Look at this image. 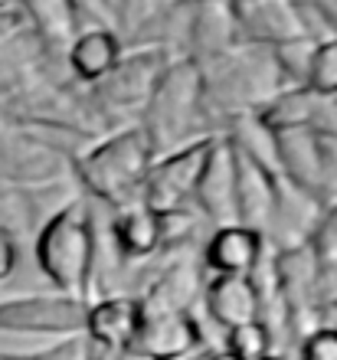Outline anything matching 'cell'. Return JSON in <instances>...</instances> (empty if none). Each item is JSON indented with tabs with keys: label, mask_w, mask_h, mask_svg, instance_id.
<instances>
[{
	"label": "cell",
	"mask_w": 337,
	"mask_h": 360,
	"mask_svg": "<svg viewBox=\"0 0 337 360\" xmlns=\"http://www.w3.org/2000/svg\"><path fill=\"white\" fill-rule=\"evenodd\" d=\"M33 259L59 295L92 302L95 278V229L92 207L85 200H72L59 207L53 217L39 226L33 243Z\"/></svg>",
	"instance_id": "1"
},
{
	"label": "cell",
	"mask_w": 337,
	"mask_h": 360,
	"mask_svg": "<svg viewBox=\"0 0 337 360\" xmlns=\"http://www.w3.org/2000/svg\"><path fill=\"white\" fill-rule=\"evenodd\" d=\"M151 164H154V148L148 134L141 131V124H132L79 154L72 167L89 197L112 210H122L141 203Z\"/></svg>",
	"instance_id": "2"
},
{
	"label": "cell",
	"mask_w": 337,
	"mask_h": 360,
	"mask_svg": "<svg viewBox=\"0 0 337 360\" xmlns=\"http://www.w3.org/2000/svg\"><path fill=\"white\" fill-rule=\"evenodd\" d=\"M206 115L210 112H206L200 63L197 59H170L141 112V131L148 134L154 158H158V154H167L180 144L210 134L200 131V122Z\"/></svg>",
	"instance_id": "3"
},
{
	"label": "cell",
	"mask_w": 337,
	"mask_h": 360,
	"mask_svg": "<svg viewBox=\"0 0 337 360\" xmlns=\"http://www.w3.org/2000/svg\"><path fill=\"white\" fill-rule=\"evenodd\" d=\"M213 141L216 134H203L197 141L180 144V148H174L167 154H158L148 171V180H144L141 203H148L158 213H180V210H187L193 203V193H197V184L203 177Z\"/></svg>",
	"instance_id": "4"
},
{
	"label": "cell",
	"mask_w": 337,
	"mask_h": 360,
	"mask_svg": "<svg viewBox=\"0 0 337 360\" xmlns=\"http://www.w3.org/2000/svg\"><path fill=\"white\" fill-rule=\"evenodd\" d=\"M85 304L69 295H10L0 298V334L30 338H69L82 334Z\"/></svg>",
	"instance_id": "5"
},
{
	"label": "cell",
	"mask_w": 337,
	"mask_h": 360,
	"mask_svg": "<svg viewBox=\"0 0 337 360\" xmlns=\"http://www.w3.org/2000/svg\"><path fill=\"white\" fill-rule=\"evenodd\" d=\"M170 63L164 49H138V53H125L118 59V66L98 82L95 98L102 105L105 115H128V112H144L151 92L158 86L160 72Z\"/></svg>",
	"instance_id": "6"
},
{
	"label": "cell",
	"mask_w": 337,
	"mask_h": 360,
	"mask_svg": "<svg viewBox=\"0 0 337 360\" xmlns=\"http://www.w3.org/2000/svg\"><path fill=\"white\" fill-rule=\"evenodd\" d=\"M200 347H203V324L193 308L141 311V328L132 344V354H141L148 360H187Z\"/></svg>",
	"instance_id": "7"
},
{
	"label": "cell",
	"mask_w": 337,
	"mask_h": 360,
	"mask_svg": "<svg viewBox=\"0 0 337 360\" xmlns=\"http://www.w3.org/2000/svg\"><path fill=\"white\" fill-rule=\"evenodd\" d=\"M138 328H141V304L134 295L115 292L85 304L82 334L85 341L98 347V351H112V354L132 351Z\"/></svg>",
	"instance_id": "8"
},
{
	"label": "cell",
	"mask_w": 337,
	"mask_h": 360,
	"mask_svg": "<svg viewBox=\"0 0 337 360\" xmlns=\"http://www.w3.org/2000/svg\"><path fill=\"white\" fill-rule=\"evenodd\" d=\"M112 246L122 262L141 266L167 249V223L164 213L151 210L148 203H132V207L115 210L112 217Z\"/></svg>",
	"instance_id": "9"
},
{
	"label": "cell",
	"mask_w": 337,
	"mask_h": 360,
	"mask_svg": "<svg viewBox=\"0 0 337 360\" xmlns=\"http://www.w3.org/2000/svg\"><path fill=\"white\" fill-rule=\"evenodd\" d=\"M193 207L216 226L236 223V151L226 134H216L203 177L193 193Z\"/></svg>",
	"instance_id": "10"
},
{
	"label": "cell",
	"mask_w": 337,
	"mask_h": 360,
	"mask_svg": "<svg viewBox=\"0 0 337 360\" xmlns=\"http://www.w3.org/2000/svg\"><path fill=\"white\" fill-rule=\"evenodd\" d=\"M275 164L281 180L324 200V141L311 128L275 131Z\"/></svg>",
	"instance_id": "11"
},
{
	"label": "cell",
	"mask_w": 337,
	"mask_h": 360,
	"mask_svg": "<svg viewBox=\"0 0 337 360\" xmlns=\"http://www.w3.org/2000/svg\"><path fill=\"white\" fill-rule=\"evenodd\" d=\"M203 311L220 331H233L239 324L262 318V298L253 275H213L203 288Z\"/></svg>",
	"instance_id": "12"
},
{
	"label": "cell",
	"mask_w": 337,
	"mask_h": 360,
	"mask_svg": "<svg viewBox=\"0 0 337 360\" xmlns=\"http://www.w3.org/2000/svg\"><path fill=\"white\" fill-rule=\"evenodd\" d=\"M236 151V148H233ZM279 203V177L236 151V223L269 233Z\"/></svg>",
	"instance_id": "13"
},
{
	"label": "cell",
	"mask_w": 337,
	"mask_h": 360,
	"mask_svg": "<svg viewBox=\"0 0 337 360\" xmlns=\"http://www.w3.org/2000/svg\"><path fill=\"white\" fill-rule=\"evenodd\" d=\"M265 259V236L259 229L239 226H216L213 236L203 246V266L213 275H253Z\"/></svg>",
	"instance_id": "14"
},
{
	"label": "cell",
	"mask_w": 337,
	"mask_h": 360,
	"mask_svg": "<svg viewBox=\"0 0 337 360\" xmlns=\"http://www.w3.org/2000/svg\"><path fill=\"white\" fill-rule=\"evenodd\" d=\"M125 56V39L112 27H85L66 46V66L79 82L98 86Z\"/></svg>",
	"instance_id": "15"
},
{
	"label": "cell",
	"mask_w": 337,
	"mask_h": 360,
	"mask_svg": "<svg viewBox=\"0 0 337 360\" xmlns=\"http://www.w3.org/2000/svg\"><path fill=\"white\" fill-rule=\"evenodd\" d=\"M17 4H20V10L27 13L37 39L46 43L49 49L69 46L72 37L79 33V30H75L79 7H75L72 0H17Z\"/></svg>",
	"instance_id": "16"
},
{
	"label": "cell",
	"mask_w": 337,
	"mask_h": 360,
	"mask_svg": "<svg viewBox=\"0 0 337 360\" xmlns=\"http://www.w3.org/2000/svg\"><path fill=\"white\" fill-rule=\"evenodd\" d=\"M318 95L308 92L305 86H285L272 95L269 102L255 112V118L269 128V131H291V128H311V115H314Z\"/></svg>",
	"instance_id": "17"
},
{
	"label": "cell",
	"mask_w": 337,
	"mask_h": 360,
	"mask_svg": "<svg viewBox=\"0 0 337 360\" xmlns=\"http://www.w3.org/2000/svg\"><path fill=\"white\" fill-rule=\"evenodd\" d=\"M301 86L308 92H314L318 98H334L337 95V33L324 39H314Z\"/></svg>",
	"instance_id": "18"
},
{
	"label": "cell",
	"mask_w": 337,
	"mask_h": 360,
	"mask_svg": "<svg viewBox=\"0 0 337 360\" xmlns=\"http://www.w3.org/2000/svg\"><path fill=\"white\" fill-rule=\"evenodd\" d=\"M223 347L239 360H262V357L272 354L275 344H272V334L262 321H249V324L233 328V331H226L223 334Z\"/></svg>",
	"instance_id": "19"
},
{
	"label": "cell",
	"mask_w": 337,
	"mask_h": 360,
	"mask_svg": "<svg viewBox=\"0 0 337 360\" xmlns=\"http://www.w3.org/2000/svg\"><path fill=\"white\" fill-rule=\"evenodd\" d=\"M89 351L92 347L85 341V334H69L39 351H0V360H89Z\"/></svg>",
	"instance_id": "20"
},
{
	"label": "cell",
	"mask_w": 337,
	"mask_h": 360,
	"mask_svg": "<svg viewBox=\"0 0 337 360\" xmlns=\"http://www.w3.org/2000/svg\"><path fill=\"white\" fill-rule=\"evenodd\" d=\"M305 360H337V324H318L314 331L301 338Z\"/></svg>",
	"instance_id": "21"
},
{
	"label": "cell",
	"mask_w": 337,
	"mask_h": 360,
	"mask_svg": "<svg viewBox=\"0 0 337 360\" xmlns=\"http://www.w3.org/2000/svg\"><path fill=\"white\" fill-rule=\"evenodd\" d=\"M311 249L318 259H337V200L321 213L318 226L311 233Z\"/></svg>",
	"instance_id": "22"
},
{
	"label": "cell",
	"mask_w": 337,
	"mask_h": 360,
	"mask_svg": "<svg viewBox=\"0 0 337 360\" xmlns=\"http://www.w3.org/2000/svg\"><path fill=\"white\" fill-rule=\"evenodd\" d=\"M17 269H20V239L13 233V226L0 219V282L13 278Z\"/></svg>",
	"instance_id": "23"
},
{
	"label": "cell",
	"mask_w": 337,
	"mask_h": 360,
	"mask_svg": "<svg viewBox=\"0 0 337 360\" xmlns=\"http://www.w3.org/2000/svg\"><path fill=\"white\" fill-rule=\"evenodd\" d=\"M311 131L324 141H337V95L334 98H318L314 115H311Z\"/></svg>",
	"instance_id": "24"
},
{
	"label": "cell",
	"mask_w": 337,
	"mask_h": 360,
	"mask_svg": "<svg viewBox=\"0 0 337 360\" xmlns=\"http://www.w3.org/2000/svg\"><path fill=\"white\" fill-rule=\"evenodd\" d=\"M98 7L108 20H118V10H122V0H98Z\"/></svg>",
	"instance_id": "25"
},
{
	"label": "cell",
	"mask_w": 337,
	"mask_h": 360,
	"mask_svg": "<svg viewBox=\"0 0 337 360\" xmlns=\"http://www.w3.org/2000/svg\"><path fill=\"white\" fill-rule=\"evenodd\" d=\"M92 347V344H89ZM89 360H122V354H112V351H98V347H92L89 351Z\"/></svg>",
	"instance_id": "26"
},
{
	"label": "cell",
	"mask_w": 337,
	"mask_h": 360,
	"mask_svg": "<svg viewBox=\"0 0 337 360\" xmlns=\"http://www.w3.org/2000/svg\"><path fill=\"white\" fill-rule=\"evenodd\" d=\"M203 360H239V357H233V354L226 351V347H220V351H213V354H206Z\"/></svg>",
	"instance_id": "27"
},
{
	"label": "cell",
	"mask_w": 337,
	"mask_h": 360,
	"mask_svg": "<svg viewBox=\"0 0 337 360\" xmlns=\"http://www.w3.org/2000/svg\"><path fill=\"white\" fill-rule=\"evenodd\" d=\"M184 4H229L233 7V0H184Z\"/></svg>",
	"instance_id": "28"
},
{
	"label": "cell",
	"mask_w": 337,
	"mask_h": 360,
	"mask_svg": "<svg viewBox=\"0 0 337 360\" xmlns=\"http://www.w3.org/2000/svg\"><path fill=\"white\" fill-rule=\"evenodd\" d=\"M10 7H17V0H0V13H4V10H10Z\"/></svg>",
	"instance_id": "29"
},
{
	"label": "cell",
	"mask_w": 337,
	"mask_h": 360,
	"mask_svg": "<svg viewBox=\"0 0 337 360\" xmlns=\"http://www.w3.org/2000/svg\"><path fill=\"white\" fill-rule=\"evenodd\" d=\"M262 360H288V357H281V354H269V357H262Z\"/></svg>",
	"instance_id": "30"
}]
</instances>
